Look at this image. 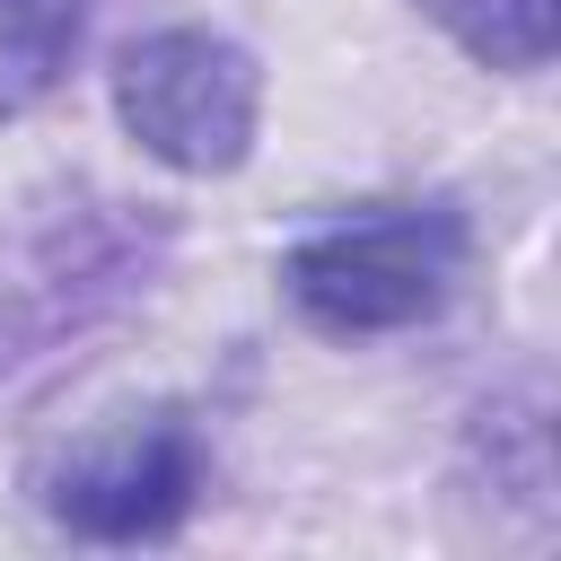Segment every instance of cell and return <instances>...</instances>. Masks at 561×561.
<instances>
[{
  "mask_svg": "<svg viewBox=\"0 0 561 561\" xmlns=\"http://www.w3.org/2000/svg\"><path fill=\"white\" fill-rule=\"evenodd\" d=\"M202 491V438L184 412H149V421H123L105 438H88L79 456H61L53 473V517L70 535H96V543H149V535H175L184 508Z\"/></svg>",
  "mask_w": 561,
  "mask_h": 561,
  "instance_id": "obj_3",
  "label": "cell"
},
{
  "mask_svg": "<svg viewBox=\"0 0 561 561\" xmlns=\"http://www.w3.org/2000/svg\"><path fill=\"white\" fill-rule=\"evenodd\" d=\"M473 61L491 70H543L552 61V26H561V0H421Z\"/></svg>",
  "mask_w": 561,
  "mask_h": 561,
  "instance_id": "obj_5",
  "label": "cell"
},
{
  "mask_svg": "<svg viewBox=\"0 0 561 561\" xmlns=\"http://www.w3.org/2000/svg\"><path fill=\"white\" fill-rule=\"evenodd\" d=\"M114 114L149 158H167L184 175H228L254 149L263 70L245 44H228L210 26H158L114 61Z\"/></svg>",
  "mask_w": 561,
  "mask_h": 561,
  "instance_id": "obj_2",
  "label": "cell"
},
{
  "mask_svg": "<svg viewBox=\"0 0 561 561\" xmlns=\"http://www.w3.org/2000/svg\"><path fill=\"white\" fill-rule=\"evenodd\" d=\"M456 272H465V219L456 210H412V202L316 228L280 263L298 316L324 324V333H403V324L447 307Z\"/></svg>",
  "mask_w": 561,
  "mask_h": 561,
  "instance_id": "obj_1",
  "label": "cell"
},
{
  "mask_svg": "<svg viewBox=\"0 0 561 561\" xmlns=\"http://www.w3.org/2000/svg\"><path fill=\"white\" fill-rule=\"evenodd\" d=\"M79 18H88V0H0V114L35 105L61 79Z\"/></svg>",
  "mask_w": 561,
  "mask_h": 561,
  "instance_id": "obj_4",
  "label": "cell"
}]
</instances>
